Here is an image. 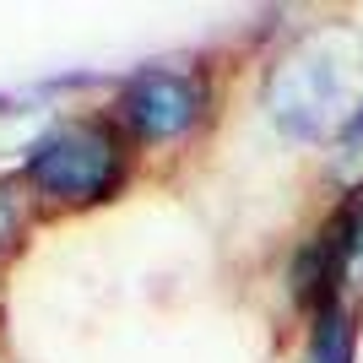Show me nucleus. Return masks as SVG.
<instances>
[{"label": "nucleus", "instance_id": "nucleus-1", "mask_svg": "<svg viewBox=\"0 0 363 363\" xmlns=\"http://www.w3.org/2000/svg\"><path fill=\"white\" fill-rule=\"evenodd\" d=\"M28 174L38 190L60 201H98L108 196V184L120 174V147L104 125H71V130H55L33 147Z\"/></svg>", "mask_w": 363, "mask_h": 363}, {"label": "nucleus", "instance_id": "nucleus-2", "mask_svg": "<svg viewBox=\"0 0 363 363\" xmlns=\"http://www.w3.org/2000/svg\"><path fill=\"white\" fill-rule=\"evenodd\" d=\"M125 120L136 125L141 136L168 141L201 120V87L174 71H147L125 87Z\"/></svg>", "mask_w": 363, "mask_h": 363}, {"label": "nucleus", "instance_id": "nucleus-3", "mask_svg": "<svg viewBox=\"0 0 363 363\" xmlns=\"http://www.w3.org/2000/svg\"><path fill=\"white\" fill-rule=\"evenodd\" d=\"M309 363H352V325H347V315H342L336 303L320 309L315 342H309Z\"/></svg>", "mask_w": 363, "mask_h": 363}, {"label": "nucleus", "instance_id": "nucleus-4", "mask_svg": "<svg viewBox=\"0 0 363 363\" xmlns=\"http://www.w3.org/2000/svg\"><path fill=\"white\" fill-rule=\"evenodd\" d=\"M6 233H11V201L0 196V239H6Z\"/></svg>", "mask_w": 363, "mask_h": 363}]
</instances>
